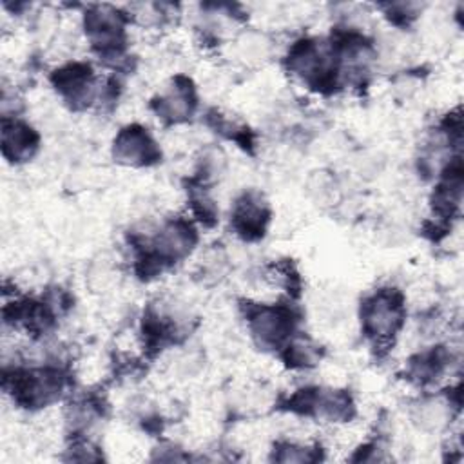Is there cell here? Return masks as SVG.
<instances>
[{
	"instance_id": "cell-1",
	"label": "cell",
	"mask_w": 464,
	"mask_h": 464,
	"mask_svg": "<svg viewBox=\"0 0 464 464\" xmlns=\"http://www.w3.org/2000/svg\"><path fill=\"white\" fill-rule=\"evenodd\" d=\"M402 303L395 292H379L362 306L364 328L375 339H386L393 335L402 324Z\"/></svg>"
},
{
	"instance_id": "cell-2",
	"label": "cell",
	"mask_w": 464,
	"mask_h": 464,
	"mask_svg": "<svg viewBox=\"0 0 464 464\" xmlns=\"http://www.w3.org/2000/svg\"><path fill=\"white\" fill-rule=\"evenodd\" d=\"M250 330L259 344L276 348L292 332V315L285 308L261 306L250 314Z\"/></svg>"
},
{
	"instance_id": "cell-3",
	"label": "cell",
	"mask_w": 464,
	"mask_h": 464,
	"mask_svg": "<svg viewBox=\"0 0 464 464\" xmlns=\"http://www.w3.org/2000/svg\"><path fill=\"white\" fill-rule=\"evenodd\" d=\"M85 31L91 42L103 51H112L121 44L123 20L118 11L107 5H98L85 14Z\"/></svg>"
},
{
	"instance_id": "cell-4",
	"label": "cell",
	"mask_w": 464,
	"mask_h": 464,
	"mask_svg": "<svg viewBox=\"0 0 464 464\" xmlns=\"http://www.w3.org/2000/svg\"><path fill=\"white\" fill-rule=\"evenodd\" d=\"M114 156L129 165H147L158 158L156 143L138 125L123 129L114 141Z\"/></svg>"
},
{
	"instance_id": "cell-5",
	"label": "cell",
	"mask_w": 464,
	"mask_h": 464,
	"mask_svg": "<svg viewBox=\"0 0 464 464\" xmlns=\"http://www.w3.org/2000/svg\"><path fill=\"white\" fill-rule=\"evenodd\" d=\"M54 85L74 107L85 105L92 100L94 85H92V74L89 65L72 63L56 71Z\"/></svg>"
},
{
	"instance_id": "cell-6",
	"label": "cell",
	"mask_w": 464,
	"mask_h": 464,
	"mask_svg": "<svg viewBox=\"0 0 464 464\" xmlns=\"http://www.w3.org/2000/svg\"><path fill=\"white\" fill-rule=\"evenodd\" d=\"M268 219V210L257 194H245L234 212V223L239 234L245 237L263 236L265 223Z\"/></svg>"
},
{
	"instance_id": "cell-7",
	"label": "cell",
	"mask_w": 464,
	"mask_h": 464,
	"mask_svg": "<svg viewBox=\"0 0 464 464\" xmlns=\"http://www.w3.org/2000/svg\"><path fill=\"white\" fill-rule=\"evenodd\" d=\"M38 143L36 134L31 127L16 121H4L2 127V149L4 156L11 158L13 161H22L31 158Z\"/></svg>"
},
{
	"instance_id": "cell-8",
	"label": "cell",
	"mask_w": 464,
	"mask_h": 464,
	"mask_svg": "<svg viewBox=\"0 0 464 464\" xmlns=\"http://www.w3.org/2000/svg\"><path fill=\"white\" fill-rule=\"evenodd\" d=\"M194 107V96L192 87L185 80H178V83L160 98L158 102V114L163 118H170L172 121H178L181 118H187L192 112Z\"/></svg>"
}]
</instances>
